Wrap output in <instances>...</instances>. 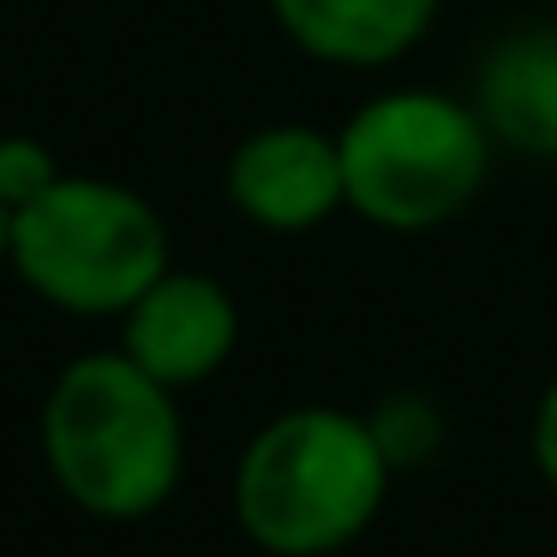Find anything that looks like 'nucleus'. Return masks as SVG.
<instances>
[{
    "label": "nucleus",
    "instance_id": "obj_1",
    "mask_svg": "<svg viewBox=\"0 0 557 557\" xmlns=\"http://www.w3.org/2000/svg\"><path fill=\"white\" fill-rule=\"evenodd\" d=\"M42 456L85 516L145 521L174 497L186 468V425L174 389L133 354H85L42 401Z\"/></svg>",
    "mask_w": 557,
    "mask_h": 557
},
{
    "label": "nucleus",
    "instance_id": "obj_2",
    "mask_svg": "<svg viewBox=\"0 0 557 557\" xmlns=\"http://www.w3.org/2000/svg\"><path fill=\"white\" fill-rule=\"evenodd\" d=\"M389 449L372 420L342 408H288L234 468L240 533L270 557H330L377 521Z\"/></svg>",
    "mask_w": 557,
    "mask_h": 557
},
{
    "label": "nucleus",
    "instance_id": "obj_3",
    "mask_svg": "<svg viewBox=\"0 0 557 557\" xmlns=\"http://www.w3.org/2000/svg\"><path fill=\"white\" fill-rule=\"evenodd\" d=\"M13 270L78 318L126 312L169 270V228L138 193L109 181H54L13 210Z\"/></svg>",
    "mask_w": 557,
    "mask_h": 557
},
{
    "label": "nucleus",
    "instance_id": "obj_4",
    "mask_svg": "<svg viewBox=\"0 0 557 557\" xmlns=\"http://www.w3.org/2000/svg\"><path fill=\"white\" fill-rule=\"evenodd\" d=\"M336 145L348 205L396 234L437 228L456 210H468L492 162L485 121L432 90H389L366 102Z\"/></svg>",
    "mask_w": 557,
    "mask_h": 557
},
{
    "label": "nucleus",
    "instance_id": "obj_5",
    "mask_svg": "<svg viewBox=\"0 0 557 557\" xmlns=\"http://www.w3.org/2000/svg\"><path fill=\"white\" fill-rule=\"evenodd\" d=\"M234 342H240V312H234L228 288L198 276V270H162L126 306L121 348L169 389L205 384L210 372H222Z\"/></svg>",
    "mask_w": 557,
    "mask_h": 557
},
{
    "label": "nucleus",
    "instance_id": "obj_6",
    "mask_svg": "<svg viewBox=\"0 0 557 557\" xmlns=\"http://www.w3.org/2000/svg\"><path fill=\"white\" fill-rule=\"evenodd\" d=\"M228 198L258 228H276V234L318 228L348 198L342 145L312 133V126H264L234 150Z\"/></svg>",
    "mask_w": 557,
    "mask_h": 557
},
{
    "label": "nucleus",
    "instance_id": "obj_7",
    "mask_svg": "<svg viewBox=\"0 0 557 557\" xmlns=\"http://www.w3.org/2000/svg\"><path fill=\"white\" fill-rule=\"evenodd\" d=\"M294 42L336 66H377L425 37L437 0H270Z\"/></svg>",
    "mask_w": 557,
    "mask_h": 557
},
{
    "label": "nucleus",
    "instance_id": "obj_8",
    "mask_svg": "<svg viewBox=\"0 0 557 557\" xmlns=\"http://www.w3.org/2000/svg\"><path fill=\"white\" fill-rule=\"evenodd\" d=\"M480 121L528 157H557V30H516L485 54Z\"/></svg>",
    "mask_w": 557,
    "mask_h": 557
},
{
    "label": "nucleus",
    "instance_id": "obj_9",
    "mask_svg": "<svg viewBox=\"0 0 557 557\" xmlns=\"http://www.w3.org/2000/svg\"><path fill=\"white\" fill-rule=\"evenodd\" d=\"M54 181H61V174H54L49 145H37V138H0V205L7 210L42 198Z\"/></svg>",
    "mask_w": 557,
    "mask_h": 557
},
{
    "label": "nucleus",
    "instance_id": "obj_10",
    "mask_svg": "<svg viewBox=\"0 0 557 557\" xmlns=\"http://www.w3.org/2000/svg\"><path fill=\"white\" fill-rule=\"evenodd\" d=\"M533 461H540V480L557 492V384L545 389L540 413H533Z\"/></svg>",
    "mask_w": 557,
    "mask_h": 557
},
{
    "label": "nucleus",
    "instance_id": "obj_11",
    "mask_svg": "<svg viewBox=\"0 0 557 557\" xmlns=\"http://www.w3.org/2000/svg\"><path fill=\"white\" fill-rule=\"evenodd\" d=\"M7 246H13V210L0 205V258H7Z\"/></svg>",
    "mask_w": 557,
    "mask_h": 557
}]
</instances>
